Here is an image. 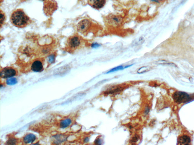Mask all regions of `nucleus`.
Listing matches in <instances>:
<instances>
[{"label": "nucleus", "mask_w": 194, "mask_h": 145, "mask_svg": "<svg viewBox=\"0 0 194 145\" xmlns=\"http://www.w3.org/2000/svg\"><path fill=\"white\" fill-rule=\"evenodd\" d=\"M10 20L14 26L24 28L29 24L30 19L23 10L20 9L13 11L10 17Z\"/></svg>", "instance_id": "nucleus-1"}, {"label": "nucleus", "mask_w": 194, "mask_h": 145, "mask_svg": "<svg viewBox=\"0 0 194 145\" xmlns=\"http://www.w3.org/2000/svg\"><path fill=\"white\" fill-rule=\"evenodd\" d=\"M36 138V136L32 134L27 135L24 138V141L26 144L32 143L35 141Z\"/></svg>", "instance_id": "nucleus-11"}, {"label": "nucleus", "mask_w": 194, "mask_h": 145, "mask_svg": "<svg viewBox=\"0 0 194 145\" xmlns=\"http://www.w3.org/2000/svg\"><path fill=\"white\" fill-rule=\"evenodd\" d=\"M123 69H124V67H123V66H120L117 67H115L114 68V69H111L110 71L108 72L107 73V74H109V73H110L114 72L117 71L118 70H123Z\"/></svg>", "instance_id": "nucleus-16"}, {"label": "nucleus", "mask_w": 194, "mask_h": 145, "mask_svg": "<svg viewBox=\"0 0 194 145\" xmlns=\"http://www.w3.org/2000/svg\"><path fill=\"white\" fill-rule=\"evenodd\" d=\"M67 42L68 48L71 50H75L81 45L82 40L79 36L74 35L69 37Z\"/></svg>", "instance_id": "nucleus-2"}, {"label": "nucleus", "mask_w": 194, "mask_h": 145, "mask_svg": "<svg viewBox=\"0 0 194 145\" xmlns=\"http://www.w3.org/2000/svg\"><path fill=\"white\" fill-rule=\"evenodd\" d=\"M71 120L70 119H65L60 123V127L61 128H66L68 127L70 124H71Z\"/></svg>", "instance_id": "nucleus-12"}, {"label": "nucleus", "mask_w": 194, "mask_h": 145, "mask_svg": "<svg viewBox=\"0 0 194 145\" xmlns=\"http://www.w3.org/2000/svg\"><path fill=\"white\" fill-rule=\"evenodd\" d=\"M55 60V56L54 55H50L48 57V61L50 63H52Z\"/></svg>", "instance_id": "nucleus-17"}, {"label": "nucleus", "mask_w": 194, "mask_h": 145, "mask_svg": "<svg viewBox=\"0 0 194 145\" xmlns=\"http://www.w3.org/2000/svg\"><path fill=\"white\" fill-rule=\"evenodd\" d=\"M148 70H149V69L148 67H143L141 68L140 69H139L138 73V74H142V73L146 72L148 71Z\"/></svg>", "instance_id": "nucleus-15"}, {"label": "nucleus", "mask_w": 194, "mask_h": 145, "mask_svg": "<svg viewBox=\"0 0 194 145\" xmlns=\"http://www.w3.org/2000/svg\"><path fill=\"white\" fill-rule=\"evenodd\" d=\"M17 83V80L15 78H11L7 81V84L8 85H13Z\"/></svg>", "instance_id": "nucleus-14"}, {"label": "nucleus", "mask_w": 194, "mask_h": 145, "mask_svg": "<svg viewBox=\"0 0 194 145\" xmlns=\"http://www.w3.org/2000/svg\"><path fill=\"white\" fill-rule=\"evenodd\" d=\"M5 19V15L4 13H2V11H1V16H0V20H1V24L2 25L3 24Z\"/></svg>", "instance_id": "nucleus-18"}, {"label": "nucleus", "mask_w": 194, "mask_h": 145, "mask_svg": "<svg viewBox=\"0 0 194 145\" xmlns=\"http://www.w3.org/2000/svg\"><path fill=\"white\" fill-rule=\"evenodd\" d=\"M106 0H88V4L94 8L100 9L104 6Z\"/></svg>", "instance_id": "nucleus-6"}, {"label": "nucleus", "mask_w": 194, "mask_h": 145, "mask_svg": "<svg viewBox=\"0 0 194 145\" xmlns=\"http://www.w3.org/2000/svg\"><path fill=\"white\" fill-rule=\"evenodd\" d=\"M191 141V138L189 136L186 134H183L178 138L177 144L189 145L190 144Z\"/></svg>", "instance_id": "nucleus-8"}, {"label": "nucleus", "mask_w": 194, "mask_h": 145, "mask_svg": "<svg viewBox=\"0 0 194 145\" xmlns=\"http://www.w3.org/2000/svg\"><path fill=\"white\" fill-rule=\"evenodd\" d=\"M173 98L175 102L178 104L186 103L191 100L189 95L185 92H176L173 95Z\"/></svg>", "instance_id": "nucleus-3"}, {"label": "nucleus", "mask_w": 194, "mask_h": 145, "mask_svg": "<svg viewBox=\"0 0 194 145\" xmlns=\"http://www.w3.org/2000/svg\"><path fill=\"white\" fill-rule=\"evenodd\" d=\"M95 143L96 145H101L102 144V140L100 138L97 139L95 141Z\"/></svg>", "instance_id": "nucleus-21"}, {"label": "nucleus", "mask_w": 194, "mask_h": 145, "mask_svg": "<svg viewBox=\"0 0 194 145\" xmlns=\"http://www.w3.org/2000/svg\"><path fill=\"white\" fill-rule=\"evenodd\" d=\"M16 140L12 139L9 140L7 143L8 144H16Z\"/></svg>", "instance_id": "nucleus-20"}, {"label": "nucleus", "mask_w": 194, "mask_h": 145, "mask_svg": "<svg viewBox=\"0 0 194 145\" xmlns=\"http://www.w3.org/2000/svg\"><path fill=\"white\" fill-rule=\"evenodd\" d=\"M89 139L88 138V137H86V138H85L84 140V141L85 142H88L89 141Z\"/></svg>", "instance_id": "nucleus-23"}, {"label": "nucleus", "mask_w": 194, "mask_h": 145, "mask_svg": "<svg viewBox=\"0 0 194 145\" xmlns=\"http://www.w3.org/2000/svg\"><path fill=\"white\" fill-rule=\"evenodd\" d=\"M16 74V71L11 67L4 68L1 72V76L3 78L12 77Z\"/></svg>", "instance_id": "nucleus-5"}, {"label": "nucleus", "mask_w": 194, "mask_h": 145, "mask_svg": "<svg viewBox=\"0 0 194 145\" xmlns=\"http://www.w3.org/2000/svg\"><path fill=\"white\" fill-rule=\"evenodd\" d=\"M122 90L121 88V87H118L117 88H115L114 90H109L108 92H106V93L107 94H116L119 92H120V91Z\"/></svg>", "instance_id": "nucleus-13"}, {"label": "nucleus", "mask_w": 194, "mask_h": 145, "mask_svg": "<svg viewBox=\"0 0 194 145\" xmlns=\"http://www.w3.org/2000/svg\"><path fill=\"white\" fill-rule=\"evenodd\" d=\"M150 109L149 108L148 106H146V108H145V115H146L149 113V112H150Z\"/></svg>", "instance_id": "nucleus-22"}, {"label": "nucleus", "mask_w": 194, "mask_h": 145, "mask_svg": "<svg viewBox=\"0 0 194 145\" xmlns=\"http://www.w3.org/2000/svg\"><path fill=\"white\" fill-rule=\"evenodd\" d=\"M40 1H46V0H40Z\"/></svg>", "instance_id": "nucleus-24"}, {"label": "nucleus", "mask_w": 194, "mask_h": 145, "mask_svg": "<svg viewBox=\"0 0 194 145\" xmlns=\"http://www.w3.org/2000/svg\"><path fill=\"white\" fill-rule=\"evenodd\" d=\"M31 69L33 71L41 72L43 70V65L42 62L40 61H34L32 64Z\"/></svg>", "instance_id": "nucleus-9"}, {"label": "nucleus", "mask_w": 194, "mask_h": 145, "mask_svg": "<svg viewBox=\"0 0 194 145\" xmlns=\"http://www.w3.org/2000/svg\"><path fill=\"white\" fill-rule=\"evenodd\" d=\"M139 138V137L138 135H135L134 136V137H133L132 138L131 142L132 143H135V142L137 141L138 140V139Z\"/></svg>", "instance_id": "nucleus-19"}, {"label": "nucleus", "mask_w": 194, "mask_h": 145, "mask_svg": "<svg viewBox=\"0 0 194 145\" xmlns=\"http://www.w3.org/2000/svg\"><path fill=\"white\" fill-rule=\"evenodd\" d=\"M56 4L55 3L54 1H47L46 2V4H44V10L45 13H49V15L50 14V13L53 12L54 11L55 8H56Z\"/></svg>", "instance_id": "nucleus-7"}, {"label": "nucleus", "mask_w": 194, "mask_h": 145, "mask_svg": "<svg viewBox=\"0 0 194 145\" xmlns=\"http://www.w3.org/2000/svg\"><path fill=\"white\" fill-rule=\"evenodd\" d=\"M121 18L119 16H111L108 18V22L110 25H117L120 24L121 22Z\"/></svg>", "instance_id": "nucleus-10"}, {"label": "nucleus", "mask_w": 194, "mask_h": 145, "mask_svg": "<svg viewBox=\"0 0 194 145\" xmlns=\"http://www.w3.org/2000/svg\"><path fill=\"white\" fill-rule=\"evenodd\" d=\"M92 25V22L88 20H81L77 25V29L79 32L84 34L88 32Z\"/></svg>", "instance_id": "nucleus-4"}]
</instances>
